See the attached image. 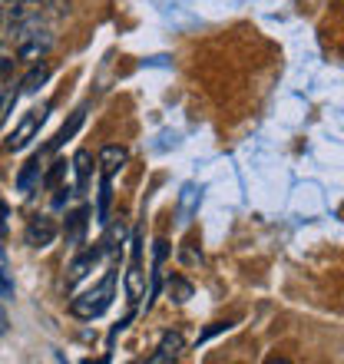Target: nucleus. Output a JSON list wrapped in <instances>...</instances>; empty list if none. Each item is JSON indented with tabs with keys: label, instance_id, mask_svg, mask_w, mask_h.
I'll return each mask as SVG.
<instances>
[{
	"label": "nucleus",
	"instance_id": "f257e3e1",
	"mask_svg": "<svg viewBox=\"0 0 344 364\" xmlns=\"http://www.w3.org/2000/svg\"><path fill=\"white\" fill-rule=\"evenodd\" d=\"M113 291H116V269H109L90 291H83L80 298L70 301V315L83 318V321H93V318L106 315V308L113 305Z\"/></svg>",
	"mask_w": 344,
	"mask_h": 364
},
{
	"label": "nucleus",
	"instance_id": "f03ea898",
	"mask_svg": "<svg viewBox=\"0 0 344 364\" xmlns=\"http://www.w3.org/2000/svg\"><path fill=\"white\" fill-rule=\"evenodd\" d=\"M14 37H17V57L20 60H40L50 50V43H53L50 33L43 30V23H40V14L14 23Z\"/></svg>",
	"mask_w": 344,
	"mask_h": 364
},
{
	"label": "nucleus",
	"instance_id": "7ed1b4c3",
	"mask_svg": "<svg viewBox=\"0 0 344 364\" xmlns=\"http://www.w3.org/2000/svg\"><path fill=\"white\" fill-rule=\"evenodd\" d=\"M43 119H47V109H30V113L17 123V129L10 133V139L4 143V149H7V153H20V149L33 139V133L43 126Z\"/></svg>",
	"mask_w": 344,
	"mask_h": 364
},
{
	"label": "nucleus",
	"instance_id": "20e7f679",
	"mask_svg": "<svg viewBox=\"0 0 344 364\" xmlns=\"http://www.w3.org/2000/svg\"><path fill=\"white\" fill-rule=\"evenodd\" d=\"M53 239H57V222L50 215H33L23 229V242L30 249H47V245H53Z\"/></svg>",
	"mask_w": 344,
	"mask_h": 364
},
{
	"label": "nucleus",
	"instance_id": "39448f33",
	"mask_svg": "<svg viewBox=\"0 0 344 364\" xmlns=\"http://www.w3.org/2000/svg\"><path fill=\"white\" fill-rule=\"evenodd\" d=\"M182 351H186V338L179 335V331H166L163 338H159V345H156V351L146 361L149 364H166V361H179Z\"/></svg>",
	"mask_w": 344,
	"mask_h": 364
},
{
	"label": "nucleus",
	"instance_id": "423d86ee",
	"mask_svg": "<svg viewBox=\"0 0 344 364\" xmlns=\"http://www.w3.org/2000/svg\"><path fill=\"white\" fill-rule=\"evenodd\" d=\"M143 245H139V235H133V262H129V272H126V301L136 305L139 301V291H143Z\"/></svg>",
	"mask_w": 344,
	"mask_h": 364
},
{
	"label": "nucleus",
	"instance_id": "0eeeda50",
	"mask_svg": "<svg viewBox=\"0 0 344 364\" xmlns=\"http://www.w3.org/2000/svg\"><path fill=\"white\" fill-rule=\"evenodd\" d=\"M103 252H106V245H103V242H100V245H93V249H90V252H83V255H77V259H73V265H70L67 288H73V285H77V282H83V278L90 275V272H93V265H96V262L103 259Z\"/></svg>",
	"mask_w": 344,
	"mask_h": 364
},
{
	"label": "nucleus",
	"instance_id": "6e6552de",
	"mask_svg": "<svg viewBox=\"0 0 344 364\" xmlns=\"http://www.w3.org/2000/svg\"><path fill=\"white\" fill-rule=\"evenodd\" d=\"M126 163H129V149H126V146L109 143L100 149V173L103 176H116Z\"/></svg>",
	"mask_w": 344,
	"mask_h": 364
},
{
	"label": "nucleus",
	"instance_id": "1a4fd4ad",
	"mask_svg": "<svg viewBox=\"0 0 344 364\" xmlns=\"http://www.w3.org/2000/svg\"><path fill=\"white\" fill-rule=\"evenodd\" d=\"M40 169H43V153L30 156L27 163H23V169H20V176H17V192H30V189H33V186L43 179V176H40Z\"/></svg>",
	"mask_w": 344,
	"mask_h": 364
},
{
	"label": "nucleus",
	"instance_id": "9d476101",
	"mask_svg": "<svg viewBox=\"0 0 344 364\" xmlns=\"http://www.w3.org/2000/svg\"><path fill=\"white\" fill-rule=\"evenodd\" d=\"M50 80V63H37V67L30 70L27 77L20 80V93L23 96H33V93H40V87Z\"/></svg>",
	"mask_w": 344,
	"mask_h": 364
},
{
	"label": "nucleus",
	"instance_id": "9b49d317",
	"mask_svg": "<svg viewBox=\"0 0 344 364\" xmlns=\"http://www.w3.org/2000/svg\"><path fill=\"white\" fill-rule=\"evenodd\" d=\"M83 119H86V109H77V113L70 116V123H63V129H60V133L53 136V143L47 146L50 153H57V149H60L63 143H67V139H73V136H77V129L83 126Z\"/></svg>",
	"mask_w": 344,
	"mask_h": 364
},
{
	"label": "nucleus",
	"instance_id": "f8f14e48",
	"mask_svg": "<svg viewBox=\"0 0 344 364\" xmlns=\"http://www.w3.org/2000/svg\"><path fill=\"white\" fill-rule=\"evenodd\" d=\"M109 199H113V176H103L100 173V202H96V222L109 219Z\"/></svg>",
	"mask_w": 344,
	"mask_h": 364
},
{
	"label": "nucleus",
	"instance_id": "ddd939ff",
	"mask_svg": "<svg viewBox=\"0 0 344 364\" xmlns=\"http://www.w3.org/2000/svg\"><path fill=\"white\" fill-rule=\"evenodd\" d=\"M90 166H93V156L86 153V149H80V153L73 156V173H77V189L80 192L90 186Z\"/></svg>",
	"mask_w": 344,
	"mask_h": 364
},
{
	"label": "nucleus",
	"instance_id": "4468645a",
	"mask_svg": "<svg viewBox=\"0 0 344 364\" xmlns=\"http://www.w3.org/2000/svg\"><path fill=\"white\" fill-rule=\"evenodd\" d=\"M86 219H90V209H77L73 215H70V225H67V239L77 245L80 239H83L86 232Z\"/></svg>",
	"mask_w": 344,
	"mask_h": 364
},
{
	"label": "nucleus",
	"instance_id": "2eb2a0df",
	"mask_svg": "<svg viewBox=\"0 0 344 364\" xmlns=\"http://www.w3.org/2000/svg\"><path fill=\"white\" fill-rule=\"evenodd\" d=\"M166 288H169V301H176V305H182V301H189L192 298V285L186 282V278H179V275H172Z\"/></svg>",
	"mask_w": 344,
	"mask_h": 364
},
{
	"label": "nucleus",
	"instance_id": "dca6fc26",
	"mask_svg": "<svg viewBox=\"0 0 344 364\" xmlns=\"http://www.w3.org/2000/svg\"><path fill=\"white\" fill-rule=\"evenodd\" d=\"M63 173H67V159H57V163L50 166V173L40 179V186H43V189H53V186L63 179Z\"/></svg>",
	"mask_w": 344,
	"mask_h": 364
},
{
	"label": "nucleus",
	"instance_id": "f3484780",
	"mask_svg": "<svg viewBox=\"0 0 344 364\" xmlns=\"http://www.w3.org/2000/svg\"><path fill=\"white\" fill-rule=\"evenodd\" d=\"M17 96H20V90H4V93H0V126L7 123V116H10V109H14V103H17Z\"/></svg>",
	"mask_w": 344,
	"mask_h": 364
},
{
	"label": "nucleus",
	"instance_id": "a211bd4d",
	"mask_svg": "<svg viewBox=\"0 0 344 364\" xmlns=\"http://www.w3.org/2000/svg\"><path fill=\"white\" fill-rule=\"evenodd\" d=\"M195 202H199V189H195V186H186V189H182V222L189 219V212Z\"/></svg>",
	"mask_w": 344,
	"mask_h": 364
},
{
	"label": "nucleus",
	"instance_id": "6ab92c4d",
	"mask_svg": "<svg viewBox=\"0 0 344 364\" xmlns=\"http://www.w3.org/2000/svg\"><path fill=\"white\" fill-rule=\"evenodd\" d=\"M229 321H219V325H212L209 328V331H202V335H199V341H195V345H205V341H209V338H215V335H222V331H229Z\"/></svg>",
	"mask_w": 344,
	"mask_h": 364
},
{
	"label": "nucleus",
	"instance_id": "aec40b11",
	"mask_svg": "<svg viewBox=\"0 0 344 364\" xmlns=\"http://www.w3.org/2000/svg\"><path fill=\"white\" fill-rule=\"evenodd\" d=\"M0 298H14V282H10L4 265H0Z\"/></svg>",
	"mask_w": 344,
	"mask_h": 364
},
{
	"label": "nucleus",
	"instance_id": "412c9836",
	"mask_svg": "<svg viewBox=\"0 0 344 364\" xmlns=\"http://www.w3.org/2000/svg\"><path fill=\"white\" fill-rule=\"evenodd\" d=\"M70 4H73V0H47V7L53 10L57 17H67V14H70Z\"/></svg>",
	"mask_w": 344,
	"mask_h": 364
},
{
	"label": "nucleus",
	"instance_id": "4be33fe9",
	"mask_svg": "<svg viewBox=\"0 0 344 364\" xmlns=\"http://www.w3.org/2000/svg\"><path fill=\"white\" fill-rule=\"evenodd\" d=\"M7 335V311H4V308H0V338Z\"/></svg>",
	"mask_w": 344,
	"mask_h": 364
},
{
	"label": "nucleus",
	"instance_id": "5701e85b",
	"mask_svg": "<svg viewBox=\"0 0 344 364\" xmlns=\"http://www.w3.org/2000/svg\"><path fill=\"white\" fill-rule=\"evenodd\" d=\"M4 219H7V202L0 199V232H4Z\"/></svg>",
	"mask_w": 344,
	"mask_h": 364
},
{
	"label": "nucleus",
	"instance_id": "b1692460",
	"mask_svg": "<svg viewBox=\"0 0 344 364\" xmlns=\"http://www.w3.org/2000/svg\"><path fill=\"white\" fill-rule=\"evenodd\" d=\"M4 23H7V14H4V7H0V30H4Z\"/></svg>",
	"mask_w": 344,
	"mask_h": 364
},
{
	"label": "nucleus",
	"instance_id": "393cba45",
	"mask_svg": "<svg viewBox=\"0 0 344 364\" xmlns=\"http://www.w3.org/2000/svg\"><path fill=\"white\" fill-rule=\"evenodd\" d=\"M0 4H10V7H14V4H17V0H0Z\"/></svg>",
	"mask_w": 344,
	"mask_h": 364
}]
</instances>
